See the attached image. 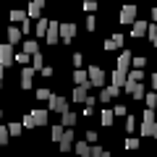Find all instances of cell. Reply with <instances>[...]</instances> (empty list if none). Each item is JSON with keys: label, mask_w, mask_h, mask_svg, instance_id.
Instances as JSON below:
<instances>
[{"label": "cell", "mask_w": 157, "mask_h": 157, "mask_svg": "<svg viewBox=\"0 0 157 157\" xmlns=\"http://www.w3.org/2000/svg\"><path fill=\"white\" fill-rule=\"evenodd\" d=\"M155 123H157L155 110H144V113H141V128H139V134H141V136H152Z\"/></svg>", "instance_id": "obj_1"}, {"label": "cell", "mask_w": 157, "mask_h": 157, "mask_svg": "<svg viewBox=\"0 0 157 157\" xmlns=\"http://www.w3.org/2000/svg\"><path fill=\"white\" fill-rule=\"evenodd\" d=\"M89 84L92 86H105V71H102L100 66H89Z\"/></svg>", "instance_id": "obj_2"}, {"label": "cell", "mask_w": 157, "mask_h": 157, "mask_svg": "<svg viewBox=\"0 0 157 157\" xmlns=\"http://www.w3.org/2000/svg\"><path fill=\"white\" fill-rule=\"evenodd\" d=\"M0 63L3 66H11V63H16V52H13V45H0Z\"/></svg>", "instance_id": "obj_3"}, {"label": "cell", "mask_w": 157, "mask_h": 157, "mask_svg": "<svg viewBox=\"0 0 157 157\" xmlns=\"http://www.w3.org/2000/svg\"><path fill=\"white\" fill-rule=\"evenodd\" d=\"M126 92H128L134 100H144V86H141V81H126Z\"/></svg>", "instance_id": "obj_4"}, {"label": "cell", "mask_w": 157, "mask_h": 157, "mask_svg": "<svg viewBox=\"0 0 157 157\" xmlns=\"http://www.w3.org/2000/svg\"><path fill=\"white\" fill-rule=\"evenodd\" d=\"M118 18H121V24H134L136 21V6H123Z\"/></svg>", "instance_id": "obj_5"}, {"label": "cell", "mask_w": 157, "mask_h": 157, "mask_svg": "<svg viewBox=\"0 0 157 157\" xmlns=\"http://www.w3.org/2000/svg\"><path fill=\"white\" fill-rule=\"evenodd\" d=\"M32 81H34V68L24 66L21 68V89H32Z\"/></svg>", "instance_id": "obj_6"}, {"label": "cell", "mask_w": 157, "mask_h": 157, "mask_svg": "<svg viewBox=\"0 0 157 157\" xmlns=\"http://www.w3.org/2000/svg\"><path fill=\"white\" fill-rule=\"evenodd\" d=\"M73 149V131L71 128H66V134H63V139H60V152H71Z\"/></svg>", "instance_id": "obj_7"}, {"label": "cell", "mask_w": 157, "mask_h": 157, "mask_svg": "<svg viewBox=\"0 0 157 157\" xmlns=\"http://www.w3.org/2000/svg\"><path fill=\"white\" fill-rule=\"evenodd\" d=\"M73 100L76 102H86L89 100V84H78L76 89H73Z\"/></svg>", "instance_id": "obj_8"}, {"label": "cell", "mask_w": 157, "mask_h": 157, "mask_svg": "<svg viewBox=\"0 0 157 157\" xmlns=\"http://www.w3.org/2000/svg\"><path fill=\"white\" fill-rule=\"evenodd\" d=\"M58 39H60V24H58V21H50V29H47V42L55 45Z\"/></svg>", "instance_id": "obj_9"}, {"label": "cell", "mask_w": 157, "mask_h": 157, "mask_svg": "<svg viewBox=\"0 0 157 157\" xmlns=\"http://www.w3.org/2000/svg\"><path fill=\"white\" fill-rule=\"evenodd\" d=\"M147 32H149V24L147 21H134L131 24V37H144Z\"/></svg>", "instance_id": "obj_10"}, {"label": "cell", "mask_w": 157, "mask_h": 157, "mask_svg": "<svg viewBox=\"0 0 157 157\" xmlns=\"http://www.w3.org/2000/svg\"><path fill=\"white\" fill-rule=\"evenodd\" d=\"M73 37H76V26L73 24H60V39L63 42H71Z\"/></svg>", "instance_id": "obj_11"}, {"label": "cell", "mask_w": 157, "mask_h": 157, "mask_svg": "<svg viewBox=\"0 0 157 157\" xmlns=\"http://www.w3.org/2000/svg\"><path fill=\"white\" fill-rule=\"evenodd\" d=\"M47 110H55V113H66V100L58 94L50 97V105H47Z\"/></svg>", "instance_id": "obj_12"}, {"label": "cell", "mask_w": 157, "mask_h": 157, "mask_svg": "<svg viewBox=\"0 0 157 157\" xmlns=\"http://www.w3.org/2000/svg\"><path fill=\"white\" fill-rule=\"evenodd\" d=\"M121 45H123V34H113V37L105 39V50H107V52H110V50H118Z\"/></svg>", "instance_id": "obj_13"}, {"label": "cell", "mask_w": 157, "mask_h": 157, "mask_svg": "<svg viewBox=\"0 0 157 157\" xmlns=\"http://www.w3.org/2000/svg\"><path fill=\"white\" fill-rule=\"evenodd\" d=\"M126 81H128V76H126V71H121V68H115V71H113V86H118V89H121V86H123Z\"/></svg>", "instance_id": "obj_14"}, {"label": "cell", "mask_w": 157, "mask_h": 157, "mask_svg": "<svg viewBox=\"0 0 157 157\" xmlns=\"http://www.w3.org/2000/svg\"><path fill=\"white\" fill-rule=\"evenodd\" d=\"M131 63H134V60H131V52L128 50H123L121 55H118V68H121V71H128Z\"/></svg>", "instance_id": "obj_15"}, {"label": "cell", "mask_w": 157, "mask_h": 157, "mask_svg": "<svg viewBox=\"0 0 157 157\" xmlns=\"http://www.w3.org/2000/svg\"><path fill=\"white\" fill-rule=\"evenodd\" d=\"M115 94H118V86H113V84H110V86H105V89L100 92V102H110Z\"/></svg>", "instance_id": "obj_16"}, {"label": "cell", "mask_w": 157, "mask_h": 157, "mask_svg": "<svg viewBox=\"0 0 157 157\" xmlns=\"http://www.w3.org/2000/svg\"><path fill=\"white\" fill-rule=\"evenodd\" d=\"M47 29H50V21H47V18H39L37 26H34V32H37L39 37H47Z\"/></svg>", "instance_id": "obj_17"}, {"label": "cell", "mask_w": 157, "mask_h": 157, "mask_svg": "<svg viewBox=\"0 0 157 157\" xmlns=\"http://www.w3.org/2000/svg\"><path fill=\"white\" fill-rule=\"evenodd\" d=\"M60 126H66V128H73V126H76V113L66 110V113H63V123H60Z\"/></svg>", "instance_id": "obj_18"}, {"label": "cell", "mask_w": 157, "mask_h": 157, "mask_svg": "<svg viewBox=\"0 0 157 157\" xmlns=\"http://www.w3.org/2000/svg\"><path fill=\"white\" fill-rule=\"evenodd\" d=\"M26 18H29V13H26V11H21V8L11 11V21H16V24H24Z\"/></svg>", "instance_id": "obj_19"}, {"label": "cell", "mask_w": 157, "mask_h": 157, "mask_svg": "<svg viewBox=\"0 0 157 157\" xmlns=\"http://www.w3.org/2000/svg\"><path fill=\"white\" fill-rule=\"evenodd\" d=\"M24 52H26V55H37V52H39V45L34 42V39H26V42H24Z\"/></svg>", "instance_id": "obj_20"}, {"label": "cell", "mask_w": 157, "mask_h": 157, "mask_svg": "<svg viewBox=\"0 0 157 157\" xmlns=\"http://www.w3.org/2000/svg\"><path fill=\"white\" fill-rule=\"evenodd\" d=\"M63 134H66V126H52V128H50V136H52V141H58V144H60Z\"/></svg>", "instance_id": "obj_21"}, {"label": "cell", "mask_w": 157, "mask_h": 157, "mask_svg": "<svg viewBox=\"0 0 157 157\" xmlns=\"http://www.w3.org/2000/svg\"><path fill=\"white\" fill-rule=\"evenodd\" d=\"M47 113H50V110H32V115H34V121H37V126H45V123H47Z\"/></svg>", "instance_id": "obj_22"}, {"label": "cell", "mask_w": 157, "mask_h": 157, "mask_svg": "<svg viewBox=\"0 0 157 157\" xmlns=\"http://www.w3.org/2000/svg\"><path fill=\"white\" fill-rule=\"evenodd\" d=\"M73 152H76L78 157H89V144H86V141H78V144L73 147Z\"/></svg>", "instance_id": "obj_23"}, {"label": "cell", "mask_w": 157, "mask_h": 157, "mask_svg": "<svg viewBox=\"0 0 157 157\" xmlns=\"http://www.w3.org/2000/svg\"><path fill=\"white\" fill-rule=\"evenodd\" d=\"M8 39H11V45H16L18 39H21V29L18 26H8Z\"/></svg>", "instance_id": "obj_24"}, {"label": "cell", "mask_w": 157, "mask_h": 157, "mask_svg": "<svg viewBox=\"0 0 157 157\" xmlns=\"http://www.w3.org/2000/svg\"><path fill=\"white\" fill-rule=\"evenodd\" d=\"M113 118H115V113H113V110H102L100 121H102V126H113Z\"/></svg>", "instance_id": "obj_25"}, {"label": "cell", "mask_w": 157, "mask_h": 157, "mask_svg": "<svg viewBox=\"0 0 157 157\" xmlns=\"http://www.w3.org/2000/svg\"><path fill=\"white\" fill-rule=\"evenodd\" d=\"M73 78H76V84H86V78H89V73H86L84 68H76V73H73Z\"/></svg>", "instance_id": "obj_26"}, {"label": "cell", "mask_w": 157, "mask_h": 157, "mask_svg": "<svg viewBox=\"0 0 157 157\" xmlns=\"http://www.w3.org/2000/svg\"><path fill=\"white\" fill-rule=\"evenodd\" d=\"M32 68H34V71H42V68H45V60H42L39 52H37V55H32Z\"/></svg>", "instance_id": "obj_27"}, {"label": "cell", "mask_w": 157, "mask_h": 157, "mask_svg": "<svg viewBox=\"0 0 157 157\" xmlns=\"http://www.w3.org/2000/svg\"><path fill=\"white\" fill-rule=\"evenodd\" d=\"M139 147H141V141L139 139H136V136H128V139H126V149H139Z\"/></svg>", "instance_id": "obj_28"}, {"label": "cell", "mask_w": 157, "mask_h": 157, "mask_svg": "<svg viewBox=\"0 0 157 157\" xmlns=\"http://www.w3.org/2000/svg\"><path fill=\"white\" fill-rule=\"evenodd\" d=\"M144 102H147V107H149V110H155V107H157V94H155V92H149V94L144 97Z\"/></svg>", "instance_id": "obj_29"}, {"label": "cell", "mask_w": 157, "mask_h": 157, "mask_svg": "<svg viewBox=\"0 0 157 157\" xmlns=\"http://www.w3.org/2000/svg\"><path fill=\"white\" fill-rule=\"evenodd\" d=\"M21 126H24V128H34V126H37V121H34V115H32V113H29V115H24Z\"/></svg>", "instance_id": "obj_30"}, {"label": "cell", "mask_w": 157, "mask_h": 157, "mask_svg": "<svg viewBox=\"0 0 157 157\" xmlns=\"http://www.w3.org/2000/svg\"><path fill=\"white\" fill-rule=\"evenodd\" d=\"M102 155H105V149H102L100 144H92L89 147V157H102Z\"/></svg>", "instance_id": "obj_31"}, {"label": "cell", "mask_w": 157, "mask_h": 157, "mask_svg": "<svg viewBox=\"0 0 157 157\" xmlns=\"http://www.w3.org/2000/svg\"><path fill=\"white\" fill-rule=\"evenodd\" d=\"M84 11H86V16L94 13V11H97V3H94V0H84Z\"/></svg>", "instance_id": "obj_32"}, {"label": "cell", "mask_w": 157, "mask_h": 157, "mask_svg": "<svg viewBox=\"0 0 157 157\" xmlns=\"http://www.w3.org/2000/svg\"><path fill=\"white\" fill-rule=\"evenodd\" d=\"M86 29H89V32H94V29H97V18H94V13H89V16H86Z\"/></svg>", "instance_id": "obj_33"}, {"label": "cell", "mask_w": 157, "mask_h": 157, "mask_svg": "<svg viewBox=\"0 0 157 157\" xmlns=\"http://www.w3.org/2000/svg\"><path fill=\"white\" fill-rule=\"evenodd\" d=\"M126 131H136V118L134 115H126Z\"/></svg>", "instance_id": "obj_34"}, {"label": "cell", "mask_w": 157, "mask_h": 157, "mask_svg": "<svg viewBox=\"0 0 157 157\" xmlns=\"http://www.w3.org/2000/svg\"><path fill=\"white\" fill-rule=\"evenodd\" d=\"M8 131H11V136H18L24 131V126L21 123H11V126H8Z\"/></svg>", "instance_id": "obj_35"}, {"label": "cell", "mask_w": 157, "mask_h": 157, "mask_svg": "<svg viewBox=\"0 0 157 157\" xmlns=\"http://www.w3.org/2000/svg\"><path fill=\"white\" fill-rule=\"evenodd\" d=\"M8 136H11V131H8V126H0V144H6Z\"/></svg>", "instance_id": "obj_36"}, {"label": "cell", "mask_w": 157, "mask_h": 157, "mask_svg": "<svg viewBox=\"0 0 157 157\" xmlns=\"http://www.w3.org/2000/svg\"><path fill=\"white\" fill-rule=\"evenodd\" d=\"M141 76H144V73H141L139 68H134V71L128 73V81H141Z\"/></svg>", "instance_id": "obj_37"}, {"label": "cell", "mask_w": 157, "mask_h": 157, "mask_svg": "<svg viewBox=\"0 0 157 157\" xmlns=\"http://www.w3.org/2000/svg\"><path fill=\"white\" fill-rule=\"evenodd\" d=\"M50 89H37V100H47V102H50Z\"/></svg>", "instance_id": "obj_38"}, {"label": "cell", "mask_w": 157, "mask_h": 157, "mask_svg": "<svg viewBox=\"0 0 157 157\" xmlns=\"http://www.w3.org/2000/svg\"><path fill=\"white\" fill-rule=\"evenodd\" d=\"M113 113H115V115H128V110H126V105H115V107H113Z\"/></svg>", "instance_id": "obj_39"}, {"label": "cell", "mask_w": 157, "mask_h": 157, "mask_svg": "<svg viewBox=\"0 0 157 157\" xmlns=\"http://www.w3.org/2000/svg\"><path fill=\"white\" fill-rule=\"evenodd\" d=\"M86 144H97V131H86Z\"/></svg>", "instance_id": "obj_40"}, {"label": "cell", "mask_w": 157, "mask_h": 157, "mask_svg": "<svg viewBox=\"0 0 157 157\" xmlns=\"http://www.w3.org/2000/svg\"><path fill=\"white\" fill-rule=\"evenodd\" d=\"M39 13H42V8H37V6H29V18H37Z\"/></svg>", "instance_id": "obj_41"}, {"label": "cell", "mask_w": 157, "mask_h": 157, "mask_svg": "<svg viewBox=\"0 0 157 157\" xmlns=\"http://www.w3.org/2000/svg\"><path fill=\"white\" fill-rule=\"evenodd\" d=\"M26 60H29V55H26V52H16V63H21V66H26Z\"/></svg>", "instance_id": "obj_42"}, {"label": "cell", "mask_w": 157, "mask_h": 157, "mask_svg": "<svg viewBox=\"0 0 157 157\" xmlns=\"http://www.w3.org/2000/svg\"><path fill=\"white\" fill-rule=\"evenodd\" d=\"M144 66H147V60H144V58H134V68H139V71H141Z\"/></svg>", "instance_id": "obj_43"}, {"label": "cell", "mask_w": 157, "mask_h": 157, "mask_svg": "<svg viewBox=\"0 0 157 157\" xmlns=\"http://www.w3.org/2000/svg\"><path fill=\"white\" fill-rule=\"evenodd\" d=\"M32 29H34V26H32V18H26V21L21 24V32H32Z\"/></svg>", "instance_id": "obj_44"}, {"label": "cell", "mask_w": 157, "mask_h": 157, "mask_svg": "<svg viewBox=\"0 0 157 157\" xmlns=\"http://www.w3.org/2000/svg\"><path fill=\"white\" fill-rule=\"evenodd\" d=\"M39 73H42V76H52V68H50V66H45V68H42Z\"/></svg>", "instance_id": "obj_45"}, {"label": "cell", "mask_w": 157, "mask_h": 157, "mask_svg": "<svg viewBox=\"0 0 157 157\" xmlns=\"http://www.w3.org/2000/svg\"><path fill=\"white\" fill-rule=\"evenodd\" d=\"M32 6H37V8H42V6H45V0H32Z\"/></svg>", "instance_id": "obj_46"}, {"label": "cell", "mask_w": 157, "mask_h": 157, "mask_svg": "<svg viewBox=\"0 0 157 157\" xmlns=\"http://www.w3.org/2000/svg\"><path fill=\"white\" fill-rule=\"evenodd\" d=\"M149 39H152V45L157 47V32H155V34H149Z\"/></svg>", "instance_id": "obj_47"}, {"label": "cell", "mask_w": 157, "mask_h": 157, "mask_svg": "<svg viewBox=\"0 0 157 157\" xmlns=\"http://www.w3.org/2000/svg\"><path fill=\"white\" fill-rule=\"evenodd\" d=\"M152 86L157 89V73H152Z\"/></svg>", "instance_id": "obj_48"}, {"label": "cell", "mask_w": 157, "mask_h": 157, "mask_svg": "<svg viewBox=\"0 0 157 157\" xmlns=\"http://www.w3.org/2000/svg\"><path fill=\"white\" fill-rule=\"evenodd\" d=\"M152 21H157V8H152Z\"/></svg>", "instance_id": "obj_49"}, {"label": "cell", "mask_w": 157, "mask_h": 157, "mask_svg": "<svg viewBox=\"0 0 157 157\" xmlns=\"http://www.w3.org/2000/svg\"><path fill=\"white\" fill-rule=\"evenodd\" d=\"M3 73H6V66H3V63H0V78H3Z\"/></svg>", "instance_id": "obj_50"}, {"label": "cell", "mask_w": 157, "mask_h": 157, "mask_svg": "<svg viewBox=\"0 0 157 157\" xmlns=\"http://www.w3.org/2000/svg\"><path fill=\"white\" fill-rule=\"evenodd\" d=\"M152 136H155V139H157V123H155V128H152Z\"/></svg>", "instance_id": "obj_51"}, {"label": "cell", "mask_w": 157, "mask_h": 157, "mask_svg": "<svg viewBox=\"0 0 157 157\" xmlns=\"http://www.w3.org/2000/svg\"><path fill=\"white\" fill-rule=\"evenodd\" d=\"M102 157H110V152H105V155H102Z\"/></svg>", "instance_id": "obj_52"}, {"label": "cell", "mask_w": 157, "mask_h": 157, "mask_svg": "<svg viewBox=\"0 0 157 157\" xmlns=\"http://www.w3.org/2000/svg\"><path fill=\"white\" fill-rule=\"evenodd\" d=\"M0 115H3V110H0Z\"/></svg>", "instance_id": "obj_53"}]
</instances>
